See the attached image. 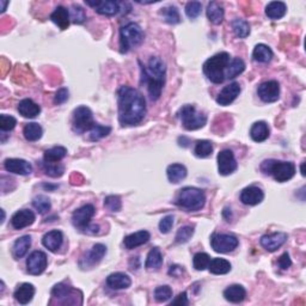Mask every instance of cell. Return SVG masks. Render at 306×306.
<instances>
[{"mask_svg":"<svg viewBox=\"0 0 306 306\" xmlns=\"http://www.w3.org/2000/svg\"><path fill=\"white\" fill-rule=\"evenodd\" d=\"M119 122L122 127L135 126L144 120L146 100L140 91L131 86H121L117 91Z\"/></svg>","mask_w":306,"mask_h":306,"instance_id":"1","label":"cell"},{"mask_svg":"<svg viewBox=\"0 0 306 306\" xmlns=\"http://www.w3.org/2000/svg\"><path fill=\"white\" fill-rule=\"evenodd\" d=\"M165 74L166 65L158 57L149 59L147 67L141 66V82L147 84L148 95L152 100L161 98L163 88L165 85Z\"/></svg>","mask_w":306,"mask_h":306,"instance_id":"2","label":"cell"},{"mask_svg":"<svg viewBox=\"0 0 306 306\" xmlns=\"http://www.w3.org/2000/svg\"><path fill=\"white\" fill-rule=\"evenodd\" d=\"M206 203V195L203 190L194 187H186L180 190L176 197V205L188 212L202 210Z\"/></svg>","mask_w":306,"mask_h":306,"instance_id":"3","label":"cell"},{"mask_svg":"<svg viewBox=\"0 0 306 306\" xmlns=\"http://www.w3.org/2000/svg\"><path fill=\"white\" fill-rule=\"evenodd\" d=\"M261 171L264 175H272L276 182L284 183L294 177L295 165L292 162L268 159V161H264L261 164Z\"/></svg>","mask_w":306,"mask_h":306,"instance_id":"4","label":"cell"},{"mask_svg":"<svg viewBox=\"0 0 306 306\" xmlns=\"http://www.w3.org/2000/svg\"><path fill=\"white\" fill-rule=\"evenodd\" d=\"M230 62V54L226 52L215 54L203 64V73L212 83L221 84L225 81V69Z\"/></svg>","mask_w":306,"mask_h":306,"instance_id":"5","label":"cell"},{"mask_svg":"<svg viewBox=\"0 0 306 306\" xmlns=\"http://www.w3.org/2000/svg\"><path fill=\"white\" fill-rule=\"evenodd\" d=\"M145 33L137 23H128L120 30V48L121 53H127L128 50L140 46L144 42Z\"/></svg>","mask_w":306,"mask_h":306,"instance_id":"6","label":"cell"},{"mask_svg":"<svg viewBox=\"0 0 306 306\" xmlns=\"http://www.w3.org/2000/svg\"><path fill=\"white\" fill-rule=\"evenodd\" d=\"M180 117L182 121L183 127L187 131H196L202 128L207 122V116L202 113H199L193 106L182 107L180 110Z\"/></svg>","mask_w":306,"mask_h":306,"instance_id":"7","label":"cell"},{"mask_svg":"<svg viewBox=\"0 0 306 306\" xmlns=\"http://www.w3.org/2000/svg\"><path fill=\"white\" fill-rule=\"evenodd\" d=\"M73 131L78 134L90 132L95 127L92 111L88 107H78L73 111Z\"/></svg>","mask_w":306,"mask_h":306,"instance_id":"8","label":"cell"},{"mask_svg":"<svg viewBox=\"0 0 306 306\" xmlns=\"http://www.w3.org/2000/svg\"><path fill=\"white\" fill-rule=\"evenodd\" d=\"M239 244L237 237L232 235H219L214 234L211 237L212 249L219 253L232 252Z\"/></svg>","mask_w":306,"mask_h":306,"instance_id":"9","label":"cell"},{"mask_svg":"<svg viewBox=\"0 0 306 306\" xmlns=\"http://www.w3.org/2000/svg\"><path fill=\"white\" fill-rule=\"evenodd\" d=\"M237 161L231 149H222L218 155V170L222 176H228L237 170Z\"/></svg>","mask_w":306,"mask_h":306,"instance_id":"10","label":"cell"},{"mask_svg":"<svg viewBox=\"0 0 306 306\" xmlns=\"http://www.w3.org/2000/svg\"><path fill=\"white\" fill-rule=\"evenodd\" d=\"M95 212L96 210L95 207H93V205H85V206L81 207L72 215L73 225H74L75 227L88 231L90 221H91L92 217L95 215Z\"/></svg>","mask_w":306,"mask_h":306,"instance_id":"11","label":"cell"},{"mask_svg":"<svg viewBox=\"0 0 306 306\" xmlns=\"http://www.w3.org/2000/svg\"><path fill=\"white\" fill-rule=\"evenodd\" d=\"M48 264L47 255L43 251H34L27 260V270L31 275H41Z\"/></svg>","mask_w":306,"mask_h":306,"instance_id":"12","label":"cell"},{"mask_svg":"<svg viewBox=\"0 0 306 306\" xmlns=\"http://www.w3.org/2000/svg\"><path fill=\"white\" fill-rule=\"evenodd\" d=\"M259 97L266 103H274L280 98V85L276 81L262 83L257 89Z\"/></svg>","mask_w":306,"mask_h":306,"instance_id":"13","label":"cell"},{"mask_svg":"<svg viewBox=\"0 0 306 306\" xmlns=\"http://www.w3.org/2000/svg\"><path fill=\"white\" fill-rule=\"evenodd\" d=\"M107 253V246L103 244H95L92 246V249L85 253L84 256L82 257L81 261H79V266L83 269H86V268H92L96 264H98L104 255Z\"/></svg>","mask_w":306,"mask_h":306,"instance_id":"14","label":"cell"},{"mask_svg":"<svg viewBox=\"0 0 306 306\" xmlns=\"http://www.w3.org/2000/svg\"><path fill=\"white\" fill-rule=\"evenodd\" d=\"M79 293H81V292L75 291L74 288H72L71 286H67L66 284L55 285L53 290H52V297H53V299H59V300H60L59 302H61V304L64 305L72 304V300H69V299H73L76 304H81V302L76 301V298H75L76 294Z\"/></svg>","mask_w":306,"mask_h":306,"instance_id":"15","label":"cell"},{"mask_svg":"<svg viewBox=\"0 0 306 306\" xmlns=\"http://www.w3.org/2000/svg\"><path fill=\"white\" fill-rule=\"evenodd\" d=\"M4 168L8 172L16 173V175L27 176L33 171V166L29 162L18 158H9L4 162Z\"/></svg>","mask_w":306,"mask_h":306,"instance_id":"16","label":"cell"},{"mask_svg":"<svg viewBox=\"0 0 306 306\" xmlns=\"http://www.w3.org/2000/svg\"><path fill=\"white\" fill-rule=\"evenodd\" d=\"M261 245L263 246L267 251L274 252L277 249H280L285 243L287 242V235L284 232H276V234L264 235L261 238Z\"/></svg>","mask_w":306,"mask_h":306,"instance_id":"17","label":"cell"},{"mask_svg":"<svg viewBox=\"0 0 306 306\" xmlns=\"http://www.w3.org/2000/svg\"><path fill=\"white\" fill-rule=\"evenodd\" d=\"M85 4L91 6L96 10L97 13L103 16H115L121 10L120 3L111 2V0H107V2H89V0H86Z\"/></svg>","mask_w":306,"mask_h":306,"instance_id":"18","label":"cell"},{"mask_svg":"<svg viewBox=\"0 0 306 306\" xmlns=\"http://www.w3.org/2000/svg\"><path fill=\"white\" fill-rule=\"evenodd\" d=\"M264 199L263 190L259 187L251 186L245 188L241 193V201L246 206H256L261 203Z\"/></svg>","mask_w":306,"mask_h":306,"instance_id":"19","label":"cell"},{"mask_svg":"<svg viewBox=\"0 0 306 306\" xmlns=\"http://www.w3.org/2000/svg\"><path fill=\"white\" fill-rule=\"evenodd\" d=\"M239 93H241V85H239L237 82L231 83L230 85L225 86V88L221 90V92L219 93V96L217 97V103L220 104L222 107L228 106V104H231L237 98Z\"/></svg>","mask_w":306,"mask_h":306,"instance_id":"20","label":"cell"},{"mask_svg":"<svg viewBox=\"0 0 306 306\" xmlns=\"http://www.w3.org/2000/svg\"><path fill=\"white\" fill-rule=\"evenodd\" d=\"M35 219H36V217H35V213L33 211L22 210L16 212V213L12 215L11 225L15 230H22L28 227V226L33 225Z\"/></svg>","mask_w":306,"mask_h":306,"instance_id":"21","label":"cell"},{"mask_svg":"<svg viewBox=\"0 0 306 306\" xmlns=\"http://www.w3.org/2000/svg\"><path fill=\"white\" fill-rule=\"evenodd\" d=\"M62 243H64V236H62V232L58 231V230L48 232L42 238L43 246L52 252H57L61 248Z\"/></svg>","mask_w":306,"mask_h":306,"instance_id":"22","label":"cell"},{"mask_svg":"<svg viewBox=\"0 0 306 306\" xmlns=\"http://www.w3.org/2000/svg\"><path fill=\"white\" fill-rule=\"evenodd\" d=\"M149 239H151V235L147 231H138L135 234L128 235L127 237H124L123 239V244L126 246V249L132 250L138 248V246H141L147 243Z\"/></svg>","mask_w":306,"mask_h":306,"instance_id":"23","label":"cell"},{"mask_svg":"<svg viewBox=\"0 0 306 306\" xmlns=\"http://www.w3.org/2000/svg\"><path fill=\"white\" fill-rule=\"evenodd\" d=\"M107 285L111 290H126L132 285V280L124 273H113L107 277Z\"/></svg>","mask_w":306,"mask_h":306,"instance_id":"24","label":"cell"},{"mask_svg":"<svg viewBox=\"0 0 306 306\" xmlns=\"http://www.w3.org/2000/svg\"><path fill=\"white\" fill-rule=\"evenodd\" d=\"M18 111L23 117L27 119H34L38 114L41 113V107L37 103H35L33 99L26 98L20 100L18 104Z\"/></svg>","mask_w":306,"mask_h":306,"instance_id":"25","label":"cell"},{"mask_svg":"<svg viewBox=\"0 0 306 306\" xmlns=\"http://www.w3.org/2000/svg\"><path fill=\"white\" fill-rule=\"evenodd\" d=\"M34 294H35V287L31 284L26 283L17 287L13 297H15V299L19 302V304L27 305L33 300Z\"/></svg>","mask_w":306,"mask_h":306,"instance_id":"26","label":"cell"},{"mask_svg":"<svg viewBox=\"0 0 306 306\" xmlns=\"http://www.w3.org/2000/svg\"><path fill=\"white\" fill-rule=\"evenodd\" d=\"M50 20L54 24H57L61 30H66L69 26V20H71L69 11L64 6H58L50 15Z\"/></svg>","mask_w":306,"mask_h":306,"instance_id":"27","label":"cell"},{"mask_svg":"<svg viewBox=\"0 0 306 306\" xmlns=\"http://www.w3.org/2000/svg\"><path fill=\"white\" fill-rule=\"evenodd\" d=\"M224 297L227 301L238 304V302H242L245 299L246 291L241 285H232V286H228L224 291Z\"/></svg>","mask_w":306,"mask_h":306,"instance_id":"28","label":"cell"},{"mask_svg":"<svg viewBox=\"0 0 306 306\" xmlns=\"http://www.w3.org/2000/svg\"><path fill=\"white\" fill-rule=\"evenodd\" d=\"M269 127L266 122L260 121V122H255L252 124L251 130H250V137L253 141L256 142H263L269 138Z\"/></svg>","mask_w":306,"mask_h":306,"instance_id":"29","label":"cell"},{"mask_svg":"<svg viewBox=\"0 0 306 306\" xmlns=\"http://www.w3.org/2000/svg\"><path fill=\"white\" fill-rule=\"evenodd\" d=\"M187 168L183 164H171L168 166L166 175L171 183H180L187 177Z\"/></svg>","mask_w":306,"mask_h":306,"instance_id":"30","label":"cell"},{"mask_svg":"<svg viewBox=\"0 0 306 306\" xmlns=\"http://www.w3.org/2000/svg\"><path fill=\"white\" fill-rule=\"evenodd\" d=\"M245 69V62L239 58H235L232 59L231 61L228 62L227 67L225 69V79H234L236 76H238L239 74H242Z\"/></svg>","mask_w":306,"mask_h":306,"instance_id":"31","label":"cell"},{"mask_svg":"<svg viewBox=\"0 0 306 306\" xmlns=\"http://www.w3.org/2000/svg\"><path fill=\"white\" fill-rule=\"evenodd\" d=\"M252 59L261 64H268L273 59V50L267 44L260 43L253 48Z\"/></svg>","mask_w":306,"mask_h":306,"instance_id":"32","label":"cell"},{"mask_svg":"<svg viewBox=\"0 0 306 306\" xmlns=\"http://www.w3.org/2000/svg\"><path fill=\"white\" fill-rule=\"evenodd\" d=\"M206 11L210 22L215 24V26L220 24L222 19H224V8L217 2H211L207 6Z\"/></svg>","mask_w":306,"mask_h":306,"instance_id":"33","label":"cell"},{"mask_svg":"<svg viewBox=\"0 0 306 306\" xmlns=\"http://www.w3.org/2000/svg\"><path fill=\"white\" fill-rule=\"evenodd\" d=\"M30 246H31L30 236H23V237L18 238L15 242V244H13V248H12L13 257L17 260L22 259V257L26 256V253L28 252V250L30 249Z\"/></svg>","mask_w":306,"mask_h":306,"instance_id":"34","label":"cell"},{"mask_svg":"<svg viewBox=\"0 0 306 306\" xmlns=\"http://www.w3.org/2000/svg\"><path fill=\"white\" fill-rule=\"evenodd\" d=\"M287 6L283 2H272L267 5L266 15L270 19H280L286 15Z\"/></svg>","mask_w":306,"mask_h":306,"instance_id":"35","label":"cell"},{"mask_svg":"<svg viewBox=\"0 0 306 306\" xmlns=\"http://www.w3.org/2000/svg\"><path fill=\"white\" fill-rule=\"evenodd\" d=\"M163 264V255L158 248H153L149 250L147 259H146L145 267L149 270H158Z\"/></svg>","mask_w":306,"mask_h":306,"instance_id":"36","label":"cell"},{"mask_svg":"<svg viewBox=\"0 0 306 306\" xmlns=\"http://www.w3.org/2000/svg\"><path fill=\"white\" fill-rule=\"evenodd\" d=\"M208 269L215 275H224V274H227L231 270V263L225 259H213L210 262Z\"/></svg>","mask_w":306,"mask_h":306,"instance_id":"37","label":"cell"},{"mask_svg":"<svg viewBox=\"0 0 306 306\" xmlns=\"http://www.w3.org/2000/svg\"><path fill=\"white\" fill-rule=\"evenodd\" d=\"M23 134L28 141H37L42 138L43 130L38 123L31 122L26 124V127L23 130Z\"/></svg>","mask_w":306,"mask_h":306,"instance_id":"38","label":"cell"},{"mask_svg":"<svg viewBox=\"0 0 306 306\" xmlns=\"http://www.w3.org/2000/svg\"><path fill=\"white\" fill-rule=\"evenodd\" d=\"M67 156V149L62 146L52 147L44 152V162L46 163H59Z\"/></svg>","mask_w":306,"mask_h":306,"instance_id":"39","label":"cell"},{"mask_svg":"<svg viewBox=\"0 0 306 306\" xmlns=\"http://www.w3.org/2000/svg\"><path fill=\"white\" fill-rule=\"evenodd\" d=\"M194 153L196 157L199 158H207L213 153V145L211 141L208 140H200L196 142L195 148H194Z\"/></svg>","mask_w":306,"mask_h":306,"instance_id":"40","label":"cell"},{"mask_svg":"<svg viewBox=\"0 0 306 306\" xmlns=\"http://www.w3.org/2000/svg\"><path fill=\"white\" fill-rule=\"evenodd\" d=\"M232 30H234L235 35L239 38H245L250 35V26L248 22L243 19H235L232 22Z\"/></svg>","mask_w":306,"mask_h":306,"instance_id":"41","label":"cell"},{"mask_svg":"<svg viewBox=\"0 0 306 306\" xmlns=\"http://www.w3.org/2000/svg\"><path fill=\"white\" fill-rule=\"evenodd\" d=\"M162 16L166 23L169 24H178L181 22V16L176 6H166L162 9Z\"/></svg>","mask_w":306,"mask_h":306,"instance_id":"42","label":"cell"},{"mask_svg":"<svg viewBox=\"0 0 306 306\" xmlns=\"http://www.w3.org/2000/svg\"><path fill=\"white\" fill-rule=\"evenodd\" d=\"M111 128L107 126H100V124H95V127L89 132V139L91 141H98L100 139L108 137L110 134Z\"/></svg>","mask_w":306,"mask_h":306,"instance_id":"43","label":"cell"},{"mask_svg":"<svg viewBox=\"0 0 306 306\" xmlns=\"http://www.w3.org/2000/svg\"><path fill=\"white\" fill-rule=\"evenodd\" d=\"M33 206L40 214L47 213L50 210V200L44 195H38L33 200Z\"/></svg>","mask_w":306,"mask_h":306,"instance_id":"44","label":"cell"},{"mask_svg":"<svg viewBox=\"0 0 306 306\" xmlns=\"http://www.w3.org/2000/svg\"><path fill=\"white\" fill-rule=\"evenodd\" d=\"M210 262H211V257L206 252H197L193 259V266L196 270H199V272L208 268Z\"/></svg>","mask_w":306,"mask_h":306,"instance_id":"45","label":"cell"},{"mask_svg":"<svg viewBox=\"0 0 306 306\" xmlns=\"http://www.w3.org/2000/svg\"><path fill=\"white\" fill-rule=\"evenodd\" d=\"M43 169L44 172L47 173L48 176L50 177H60L64 175L65 172V168L61 164H58V163H43Z\"/></svg>","mask_w":306,"mask_h":306,"instance_id":"46","label":"cell"},{"mask_svg":"<svg viewBox=\"0 0 306 306\" xmlns=\"http://www.w3.org/2000/svg\"><path fill=\"white\" fill-rule=\"evenodd\" d=\"M194 235V228L191 226H183V227L178 228L176 234V243L178 244H184V243L189 242V239L193 237Z\"/></svg>","mask_w":306,"mask_h":306,"instance_id":"47","label":"cell"},{"mask_svg":"<svg viewBox=\"0 0 306 306\" xmlns=\"http://www.w3.org/2000/svg\"><path fill=\"white\" fill-rule=\"evenodd\" d=\"M171 297H172V290L171 287L168 286V285H164V286H159L156 288L155 299L158 302L168 301Z\"/></svg>","mask_w":306,"mask_h":306,"instance_id":"48","label":"cell"},{"mask_svg":"<svg viewBox=\"0 0 306 306\" xmlns=\"http://www.w3.org/2000/svg\"><path fill=\"white\" fill-rule=\"evenodd\" d=\"M202 11V4L200 2H190L186 6V15L190 19H195L201 15Z\"/></svg>","mask_w":306,"mask_h":306,"instance_id":"49","label":"cell"},{"mask_svg":"<svg viewBox=\"0 0 306 306\" xmlns=\"http://www.w3.org/2000/svg\"><path fill=\"white\" fill-rule=\"evenodd\" d=\"M69 16H71L72 22L75 24H82L86 20V13L79 5H72Z\"/></svg>","mask_w":306,"mask_h":306,"instance_id":"50","label":"cell"},{"mask_svg":"<svg viewBox=\"0 0 306 306\" xmlns=\"http://www.w3.org/2000/svg\"><path fill=\"white\" fill-rule=\"evenodd\" d=\"M104 206L110 212H119L121 207H122V202H121V199L119 196L109 195L104 200Z\"/></svg>","mask_w":306,"mask_h":306,"instance_id":"51","label":"cell"},{"mask_svg":"<svg viewBox=\"0 0 306 306\" xmlns=\"http://www.w3.org/2000/svg\"><path fill=\"white\" fill-rule=\"evenodd\" d=\"M17 121L15 117L10 116V115H2L0 116V130L3 132H10L16 127Z\"/></svg>","mask_w":306,"mask_h":306,"instance_id":"52","label":"cell"},{"mask_svg":"<svg viewBox=\"0 0 306 306\" xmlns=\"http://www.w3.org/2000/svg\"><path fill=\"white\" fill-rule=\"evenodd\" d=\"M173 226V215H166L165 218H163L161 222H159V231L162 232V234H169L170 231H171Z\"/></svg>","mask_w":306,"mask_h":306,"instance_id":"53","label":"cell"},{"mask_svg":"<svg viewBox=\"0 0 306 306\" xmlns=\"http://www.w3.org/2000/svg\"><path fill=\"white\" fill-rule=\"evenodd\" d=\"M68 90L66 88H61L60 90H58V92L55 93L54 97V103L58 104V106H60V104L65 103L66 100L68 99Z\"/></svg>","mask_w":306,"mask_h":306,"instance_id":"54","label":"cell"},{"mask_svg":"<svg viewBox=\"0 0 306 306\" xmlns=\"http://www.w3.org/2000/svg\"><path fill=\"white\" fill-rule=\"evenodd\" d=\"M277 264H279V267L281 268V269H284V270L288 269V268L292 266V261L290 259V255H288L287 252L283 253V255L280 256L279 261H277Z\"/></svg>","mask_w":306,"mask_h":306,"instance_id":"55","label":"cell"},{"mask_svg":"<svg viewBox=\"0 0 306 306\" xmlns=\"http://www.w3.org/2000/svg\"><path fill=\"white\" fill-rule=\"evenodd\" d=\"M188 297H187V293L186 292H182V293H180L177 297L173 299V300L171 301V305H181V306H186L188 305Z\"/></svg>","mask_w":306,"mask_h":306,"instance_id":"56","label":"cell"},{"mask_svg":"<svg viewBox=\"0 0 306 306\" xmlns=\"http://www.w3.org/2000/svg\"><path fill=\"white\" fill-rule=\"evenodd\" d=\"M182 273H183V268L182 267H180V266L170 267V270H169L170 275L177 277V276H180Z\"/></svg>","mask_w":306,"mask_h":306,"instance_id":"57","label":"cell"},{"mask_svg":"<svg viewBox=\"0 0 306 306\" xmlns=\"http://www.w3.org/2000/svg\"><path fill=\"white\" fill-rule=\"evenodd\" d=\"M0 5H2V9H0V11L5 12L6 6L9 5V2H5V0H0Z\"/></svg>","mask_w":306,"mask_h":306,"instance_id":"58","label":"cell"},{"mask_svg":"<svg viewBox=\"0 0 306 306\" xmlns=\"http://www.w3.org/2000/svg\"><path fill=\"white\" fill-rule=\"evenodd\" d=\"M300 170H301V175H302V176H305V162H302V163H301V168H300Z\"/></svg>","mask_w":306,"mask_h":306,"instance_id":"59","label":"cell"},{"mask_svg":"<svg viewBox=\"0 0 306 306\" xmlns=\"http://www.w3.org/2000/svg\"><path fill=\"white\" fill-rule=\"evenodd\" d=\"M43 187L46 188V189H55V188H57V186H49V184H44Z\"/></svg>","mask_w":306,"mask_h":306,"instance_id":"60","label":"cell"}]
</instances>
